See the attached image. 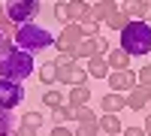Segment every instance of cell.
Returning a JSON list of instances; mask_svg holds the SVG:
<instances>
[{"instance_id":"cell-19","label":"cell","mask_w":151,"mask_h":136,"mask_svg":"<svg viewBox=\"0 0 151 136\" xmlns=\"http://www.w3.org/2000/svg\"><path fill=\"white\" fill-rule=\"evenodd\" d=\"M100 130H103V133H124V124H121V118L115 112H103V118H100Z\"/></svg>"},{"instance_id":"cell-18","label":"cell","mask_w":151,"mask_h":136,"mask_svg":"<svg viewBox=\"0 0 151 136\" xmlns=\"http://www.w3.org/2000/svg\"><path fill=\"white\" fill-rule=\"evenodd\" d=\"M67 9H70V21H85L91 15V3L88 0H70Z\"/></svg>"},{"instance_id":"cell-10","label":"cell","mask_w":151,"mask_h":136,"mask_svg":"<svg viewBox=\"0 0 151 136\" xmlns=\"http://www.w3.org/2000/svg\"><path fill=\"white\" fill-rule=\"evenodd\" d=\"M136 85H139V76H133L130 70H112V73H109V91L127 94V91L136 88Z\"/></svg>"},{"instance_id":"cell-29","label":"cell","mask_w":151,"mask_h":136,"mask_svg":"<svg viewBox=\"0 0 151 136\" xmlns=\"http://www.w3.org/2000/svg\"><path fill=\"white\" fill-rule=\"evenodd\" d=\"M121 136H148V133H145V127H124Z\"/></svg>"},{"instance_id":"cell-35","label":"cell","mask_w":151,"mask_h":136,"mask_svg":"<svg viewBox=\"0 0 151 136\" xmlns=\"http://www.w3.org/2000/svg\"><path fill=\"white\" fill-rule=\"evenodd\" d=\"M106 136H121V133H106Z\"/></svg>"},{"instance_id":"cell-4","label":"cell","mask_w":151,"mask_h":136,"mask_svg":"<svg viewBox=\"0 0 151 136\" xmlns=\"http://www.w3.org/2000/svg\"><path fill=\"white\" fill-rule=\"evenodd\" d=\"M6 15L15 24H27L40 15V0H6Z\"/></svg>"},{"instance_id":"cell-2","label":"cell","mask_w":151,"mask_h":136,"mask_svg":"<svg viewBox=\"0 0 151 136\" xmlns=\"http://www.w3.org/2000/svg\"><path fill=\"white\" fill-rule=\"evenodd\" d=\"M121 48L133 58L151 52V24L148 21H130L121 30Z\"/></svg>"},{"instance_id":"cell-28","label":"cell","mask_w":151,"mask_h":136,"mask_svg":"<svg viewBox=\"0 0 151 136\" xmlns=\"http://www.w3.org/2000/svg\"><path fill=\"white\" fill-rule=\"evenodd\" d=\"M136 76H139V85H145V88H151V64H148V67H142L139 73H136Z\"/></svg>"},{"instance_id":"cell-32","label":"cell","mask_w":151,"mask_h":136,"mask_svg":"<svg viewBox=\"0 0 151 136\" xmlns=\"http://www.w3.org/2000/svg\"><path fill=\"white\" fill-rule=\"evenodd\" d=\"M9 15H6V3H0V21H6Z\"/></svg>"},{"instance_id":"cell-1","label":"cell","mask_w":151,"mask_h":136,"mask_svg":"<svg viewBox=\"0 0 151 136\" xmlns=\"http://www.w3.org/2000/svg\"><path fill=\"white\" fill-rule=\"evenodd\" d=\"M33 55L24 48H12L9 55L0 58V79H12V82H24L27 76H33Z\"/></svg>"},{"instance_id":"cell-34","label":"cell","mask_w":151,"mask_h":136,"mask_svg":"<svg viewBox=\"0 0 151 136\" xmlns=\"http://www.w3.org/2000/svg\"><path fill=\"white\" fill-rule=\"evenodd\" d=\"M3 40H6V36H3V33H0V45H3ZM0 55H3V52H0Z\"/></svg>"},{"instance_id":"cell-6","label":"cell","mask_w":151,"mask_h":136,"mask_svg":"<svg viewBox=\"0 0 151 136\" xmlns=\"http://www.w3.org/2000/svg\"><path fill=\"white\" fill-rule=\"evenodd\" d=\"M88 76H91V73L88 70H82L79 64H76V60H70V64H58V82L60 85H88Z\"/></svg>"},{"instance_id":"cell-15","label":"cell","mask_w":151,"mask_h":136,"mask_svg":"<svg viewBox=\"0 0 151 136\" xmlns=\"http://www.w3.org/2000/svg\"><path fill=\"white\" fill-rule=\"evenodd\" d=\"M88 100H91V88H88V85H73L70 94H67V103H70L73 109L88 106Z\"/></svg>"},{"instance_id":"cell-5","label":"cell","mask_w":151,"mask_h":136,"mask_svg":"<svg viewBox=\"0 0 151 136\" xmlns=\"http://www.w3.org/2000/svg\"><path fill=\"white\" fill-rule=\"evenodd\" d=\"M24 103V88L21 82H12V79H0V109H18Z\"/></svg>"},{"instance_id":"cell-25","label":"cell","mask_w":151,"mask_h":136,"mask_svg":"<svg viewBox=\"0 0 151 136\" xmlns=\"http://www.w3.org/2000/svg\"><path fill=\"white\" fill-rule=\"evenodd\" d=\"M79 24H82L85 36H97V33H100V24H103V21H97L94 15H88V18H85V21H79Z\"/></svg>"},{"instance_id":"cell-37","label":"cell","mask_w":151,"mask_h":136,"mask_svg":"<svg viewBox=\"0 0 151 136\" xmlns=\"http://www.w3.org/2000/svg\"><path fill=\"white\" fill-rule=\"evenodd\" d=\"M12 136H18V133H12Z\"/></svg>"},{"instance_id":"cell-8","label":"cell","mask_w":151,"mask_h":136,"mask_svg":"<svg viewBox=\"0 0 151 136\" xmlns=\"http://www.w3.org/2000/svg\"><path fill=\"white\" fill-rule=\"evenodd\" d=\"M109 48H112V45L97 33V36H85V42H79L73 52H76V58H94V55H106Z\"/></svg>"},{"instance_id":"cell-3","label":"cell","mask_w":151,"mask_h":136,"mask_svg":"<svg viewBox=\"0 0 151 136\" xmlns=\"http://www.w3.org/2000/svg\"><path fill=\"white\" fill-rule=\"evenodd\" d=\"M15 45L18 48H24V52H30V55H36V52H42V48H48V45H55V36L48 33L45 27H40V24H21V27L15 30Z\"/></svg>"},{"instance_id":"cell-23","label":"cell","mask_w":151,"mask_h":136,"mask_svg":"<svg viewBox=\"0 0 151 136\" xmlns=\"http://www.w3.org/2000/svg\"><path fill=\"white\" fill-rule=\"evenodd\" d=\"M130 21H133V18L127 15V12H124V9H118V12H115V15H112V18H109L106 24H109V30H118V33H121V30L127 27Z\"/></svg>"},{"instance_id":"cell-11","label":"cell","mask_w":151,"mask_h":136,"mask_svg":"<svg viewBox=\"0 0 151 136\" xmlns=\"http://www.w3.org/2000/svg\"><path fill=\"white\" fill-rule=\"evenodd\" d=\"M148 103H151V88H145V85H136L133 91H127V109H133V112H142Z\"/></svg>"},{"instance_id":"cell-12","label":"cell","mask_w":151,"mask_h":136,"mask_svg":"<svg viewBox=\"0 0 151 136\" xmlns=\"http://www.w3.org/2000/svg\"><path fill=\"white\" fill-rule=\"evenodd\" d=\"M133 21H148L151 18V3L148 0H124V6H121Z\"/></svg>"},{"instance_id":"cell-26","label":"cell","mask_w":151,"mask_h":136,"mask_svg":"<svg viewBox=\"0 0 151 136\" xmlns=\"http://www.w3.org/2000/svg\"><path fill=\"white\" fill-rule=\"evenodd\" d=\"M18 136H36V133H40V127H36V124H30V121H18V130H15Z\"/></svg>"},{"instance_id":"cell-7","label":"cell","mask_w":151,"mask_h":136,"mask_svg":"<svg viewBox=\"0 0 151 136\" xmlns=\"http://www.w3.org/2000/svg\"><path fill=\"white\" fill-rule=\"evenodd\" d=\"M100 133V118L88 106L76 109V136H97Z\"/></svg>"},{"instance_id":"cell-30","label":"cell","mask_w":151,"mask_h":136,"mask_svg":"<svg viewBox=\"0 0 151 136\" xmlns=\"http://www.w3.org/2000/svg\"><path fill=\"white\" fill-rule=\"evenodd\" d=\"M24 121H30V124L42 127V115H40V112H27V115H24Z\"/></svg>"},{"instance_id":"cell-39","label":"cell","mask_w":151,"mask_h":136,"mask_svg":"<svg viewBox=\"0 0 151 136\" xmlns=\"http://www.w3.org/2000/svg\"><path fill=\"white\" fill-rule=\"evenodd\" d=\"M148 106H151V103H148Z\"/></svg>"},{"instance_id":"cell-36","label":"cell","mask_w":151,"mask_h":136,"mask_svg":"<svg viewBox=\"0 0 151 136\" xmlns=\"http://www.w3.org/2000/svg\"><path fill=\"white\" fill-rule=\"evenodd\" d=\"M58 3H70V0H58Z\"/></svg>"},{"instance_id":"cell-16","label":"cell","mask_w":151,"mask_h":136,"mask_svg":"<svg viewBox=\"0 0 151 136\" xmlns=\"http://www.w3.org/2000/svg\"><path fill=\"white\" fill-rule=\"evenodd\" d=\"M130 58H133V55H127L121 45L106 52V60H109V67H112V70H130Z\"/></svg>"},{"instance_id":"cell-22","label":"cell","mask_w":151,"mask_h":136,"mask_svg":"<svg viewBox=\"0 0 151 136\" xmlns=\"http://www.w3.org/2000/svg\"><path fill=\"white\" fill-rule=\"evenodd\" d=\"M15 133V118L9 109H0V136H12Z\"/></svg>"},{"instance_id":"cell-33","label":"cell","mask_w":151,"mask_h":136,"mask_svg":"<svg viewBox=\"0 0 151 136\" xmlns=\"http://www.w3.org/2000/svg\"><path fill=\"white\" fill-rule=\"evenodd\" d=\"M145 133L151 136V115H145Z\"/></svg>"},{"instance_id":"cell-27","label":"cell","mask_w":151,"mask_h":136,"mask_svg":"<svg viewBox=\"0 0 151 136\" xmlns=\"http://www.w3.org/2000/svg\"><path fill=\"white\" fill-rule=\"evenodd\" d=\"M55 18L64 21V24H70V9H67V3H55Z\"/></svg>"},{"instance_id":"cell-20","label":"cell","mask_w":151,"mask_h":136,"mask_svg":"<svg viewBox=\"0 0 151 136\" xmlns=\"http://www.w3.org/2000/svg\"><path fill=\"white\" fill-rule=\"evenodd\" d=\"M40 82L42 85H55L58 82V60H45L40 67Z\"/></svg>"},{"instance_id":"cell-31","label":"cell","mask_w":151,"mask_h":136,"mask_svg":"<svg viewBox=\"0 0 151 136\" xmlns=\"http://www.w3.org/2000/svg\"><path fill=\"white\" fill-rule=\"evenodd\" d=\"M52 136H76L73 130H67L64 124H55V130H52Z\"/></svg>"},{"instance_id":"cell-38","label":"cell","mask_w":151,"mask_h":136,"mask_svg":"<svg viewBox=\"0 0 151 136\" xmlns=\"http://www.w3.org/2000/svg\"><path fill=\"white\" fill-rule=\"evenodd\" d=\"M148 3H151V0H148Z\"/></svg>"},{"instance_id":"cell-14","label":"cell","mask_w":151,"mask_h":136,"mask_svg":"<svg viewBox=\"0 0 151 136\" xmlns=\"http://www.w3.org/2000/svg\"><path fill=\"white\" fill-rule=\"evenodd\" d=\"M88 73H91V79H109L112 67H109L106 55H94V58H88Z\"/></svg>"},{"instance_id":"cell-9","label":"cell","mask_w":151,"mask_h":136,"mask_svg":"<svg viewBox=\"0 0 151 136\" xmlns=\"http://www.w3.org/2000/svg\"><path fill=\"white\" fill-rule=\"evenodd\" d=\"M79 42H85V30H82V24H79V21H70V24H64L60 36L55 40V45H58V48H76Z\"/></svg>"},{"instance_id":"cell-21","label":"cell","mask_w":151,"mask_h":136,"mask_svg":"<svg viewBox=\"0 0 151 136\" xmlns=\"http://www.w3.org/2000/svg\"><path fill=\"white\" fill-rule=\"evenodd\" d=\"M52 121L55 124H67V121H76V109L67 103V106H58V109H52Z\"/></svg>"},{"instance_id":"cell-24","label":"cell","mask_w":151,"mask_h":136,"mask_svg":"<svg viewBox=\"0 0 151 136\" xmlns=\"http://www.w3.org/2000/svg\"><path fill=\"white\" fill-rule=\"evenodd\" d=\"M42 103H45L48 109H58V106H64V97H60V91H55V88H48V91L42 94Z\"/></svg>"},{"instance_id":"cell-13","label":"cell","mask_w":151,"mask_h":136,"mask_svg":"<svg viewBox=\"0 0 151 136\" xmlns=\"http://www.w3.org/2000/svg\"><path fill=\"white\" fill-rule=\"evenodd\" d=\"M115 12H118V0H94V6H91V15L97 21H109Z\"/></svg>"},{"instance_id":"cell-17","label":"cell","mask_w":151,"mask_h":136,"mask_svg":"<svg viewBox=\"0 0 151 136\" xmlns=\"http://www.w3.org/2000/svg\"><path fill=\"white\" fill-rule=\"evenodd\" d=\"M121 109H127V97H124L121 91H109L103 97V112H121Z\"/></svg>"}]
</instances>
